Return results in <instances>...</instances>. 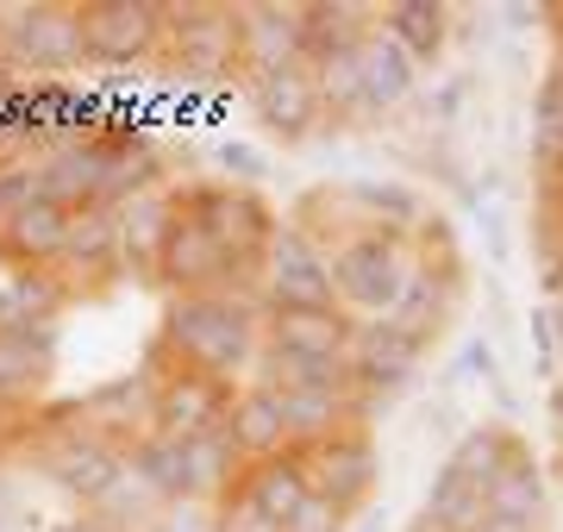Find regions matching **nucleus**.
Wrapping results in <instances>:
<instances>
[{"instance_id":"1","label":"nucleus","mask_w":563,"mask_h":532,"mask_svg":"<svg viewBox=\"0 0 563 532\" xmlns=\"http://www.w3.org/2000/svg\"><path fill=\"white\" fill-rule=\"evenodd\" d=\"M157 351H169L181 369H201L213 383H239L263 364V308L239 288L220 295H169L157 326Z\"/></svg>"},{"instance_id":"2","label":"nucleus","mask_w":563,"mask_h":532,"mask_svg":"<svg viewBox=\"0 0 563 532\" xmlns=\"http://www.w3.org/2000/svg\"><path fill=\"white\" fill-rule=\"evenodd\" d=\"M413 264H420V251L407 245V232L357 225V232H344L339 245L325 251L332 301H339L351 320H388V308L401 301L407 276H413Z\"/></svg>"},{"instance_id":"3","label":"nucleus","mask_w":563,"mask_h":532,"mask_svg":"<svg viewBox=\"0 0 563 532\" xmlns=\"http://www.w3.org/2000/svg\"><path fill=\"white\" fill-rule=\"evenodd\" d=\"M38 470L51 476L69 501L101 508L107 495H113V483L125 476V451L113 445L107 432H95L88 420H57V426L38 439Z\"/></svg>"},{"instance_id":"4","label":"nucleus","mask_w":563,"mask_h":532,"mask_svg":"<svg viewBox=\"0 0 563 532\" xmlns=\"http://www.w3.org/2000/svg\"><path fill=\"white\" fill-rule=\"evenodd\" d=\"M76 13L88 63L132 69V63L163 57V38H169V7L163 0H81Z\"/></svg>"},{"instance_id":"5","label":"nucleus","mask_w":563,"mask_h":532,"mask_svg":"<svg viewBox=\"0 0 563 532\" xmlns=\"http://www.w3.org/2000/svg\"><path fill=\"white\" fill-rule=\"evenodd\" d=\"M176 201L220 239V251L244 269V276H257L263 251H269V239H276V213H269L251 188H239V182H188Z\"/></svg>"},{"instance_id":"6","label":"nucleus","mask_w":563,"mask_h":532,"mask_svg":"<svg viewBox=\"0 0 563 532\" xmlns=\"http://www.w3.org/2000/svg\"><path fill=\"white\" fill-rule=\"evenodd\" d=\"M0 57L13 63V69H32V76L81 69L88 63V51H81V13L76 7H57V0H32V7L0 13Z\"/></svg>"},{"instance_id":"7","label":"nucleus","mask_w":563,"mask_h":532,"mask_svg":"<svg viewBox=\"0 0 563 532\" xmlns=\"http://www.w3.org/2000/svg\"><path fill=\"white\" fill-rule=\"evenodd\" d=\"M257 301L263 313L282 308H339L332 301V269H325V245H313L301 225H276V239L257 264Z\"/></svg>"},{"instance_id":"8","label":"nucleus","mask_w":563,"mask_h":532,"mask_svg":"<svg viewBox=\"0 0 563 532\" xmlns=\"http://www.w3.org/2000/svg\"><path fill=\"white\" fill-rule=\"evenodd\" d=\"M163 57L176 63L188 82H225L239 76V7H169V38Z\"/></svg>"},{"instance_id":"9","label":"nucleus","mask_w":563,"mask_h":532,"mask_svg":"<svg viewBox=\"0 0 563 532\" xmlns=\"http://www.w3.org/2000/svg\"><path fill=\"white\" fill-rule=\"evenodd\" d=\"M301 464H307L313 495L332 501L339 513L363 508V501L376 495V483H383V451H376L369 426H344V432H332V439H320V445H307Z\"/></svg>"},{"instance_id":"10","label":"nucleus","mask_w":563,"mask_h":532,"mask_svg":"<svg viewBox=\"0 0 563 532\" xmlns=\"http://www.w3.org/2000/svg\"><path fill=\"white\" fill-rule=\"evenodd\" d=\"M420 357H426V345L407 339L401 326H388V320H357V339H351V383H357L363 420H369L376 401L388 408V401L420 376Z\"/></svg>"},{"instance_id":"11","label":"nucleus","mask_w":563,"mask_h":532,"mask_svg":"<svg viewBox=\"0 0 563 532\" xmlns=\"http://www.w3.org/2000/svg\"><path fill=\"white\" fill-rule=\"evenodd\" d=\"M244 101L257 113V125L282 144H301L325 125V101L320 82H313V63H282L269 76H251L244 82Z\"/></svg>"},{"instance_id":"12","label":"nucleus","mask_w":563,"mask_h":532,"mask_svg":"<svg viewBox=\"0 0 563 532\" xmlns=\"http://www.w3.org/2000/svg\"><path fill=\"white\" fill-rule=\"evenodd\" d=\"M157 282L169 288V295H220V288L244 282V269L232 264L220 251V239L176 201V225H169V245H163V257H157Z\"/></svg>"},{"instance_id":"13","label":"nucleus","mask_w":563,"mask_h":532,"mask_svg":"<svg viewBox=\"0 0 563 532\" xmlns=\"http://www.w3.org/2000/svg\"><path fill=\"white\" fill-rule=\"evenodd\" d=\"M357 320L344 308H282L263 313V351L276 357H320V364H351Z\"/></svg>"},{"instance_id":"14","label":"nucleus","mask_w":563,"mask_h":532,"mask_svg":"<svg viewBox=\"0 0 563 532\" xmlns=\"http://www.w3.org/2000/svg\"><path fill=\"white\" fill-rule=\"evenodd\" d=\"M225 408H232V389L201 376V369L169 364L157 376V432L163 439H207V432L225 426Z\"/></svg>"},{"instance_id":"15","label":"nucleus","mask_w":563,"mask_h":532,"mask_svg":"<svg viewBox=\"0 0 563 532\" xmlns=\"http://www.w3.org/2000/svg\"><path fill=\"white\" fill-rule=\"evenodd\" d=\"M282 63H307V25L301 7H276V0H257V7H239V76H269Z\"/></svg>"},{"instance_id":"16","label":"nucleus","mask_w":563,"mask_h":532,"mask_svg":"<svg viewBox=\"0 0 563 532\" xmlns=\"http://www.w3.org/2000/svg\"><path fill=\"white\" fill-rule=\"evenodd\" d=\"M239 508H251L269 532H282L295 513L313 501V483H307V464L301 451H276V457H257V464H244L239 489H232Z\"/></svg>"},{"instance_id":"17","label":"nucleus","mask_w":563,"mask_h":532,"mask_svg":"<svg viewBox=\"0 0 563 532\" xmlns=\"http://www.w3.org/2000/svg\"><path fill=\"white\" fill-rule=\"evenodd\" d=\"M69 220H76V213H63L57 201L32 195L25 207H13V213L0 220V257L13 269H57L63 245H69Z\"/></svg>"},{"instance_id":"18","label":"nucleus","mask_w":563,"mask_h":532,"mask_svg":"<svg viewBox=\"0 0 563 532\" xmlns=\"http://www.w3.org/2000/svg\"><path fill=\"white\" fill-rule=\"evenodd\" d=\"M101 182H107V132L101 138L63 144L57 157H44V164L32 169V188H38L44 201H57L63 213L101 207Z\"/></svg>"},{"instance_id":"19","label":"nucleus","mask_w":563,"mask_h":532,"mask_svg":"<svg viewBox=\"0 0 563 532\" xmlns=\"http://www.w3.org/2000/svg\"><path fill=\"white\" fill-rule=\"evenodd\" d=\"M451 308H457V269L444 264H432V257H420L413 264V276H407V288H401V301L388 308V326H401L407 339H420V345H432L444 332V320H451Z\"/></svg>"},{"instance_id":"20","label":"nucleus","mask_w":563,"mask_h":532,"mask_svg":"<svg viewBox=\"0 0 563 532\" xmlns=\"http://www.w3.org/2000/svg\"><path fill=\"white\" fill-rule=\"evenodd\" d=\"M357 69H363V120H383V113L407 107L413 88H420V63L407 57L383 25L357 44Z\"/></svg>"},{"instance_id":"21","label":"nucleus","mask_w":563,"mask_h":532,"mask_svg":"<svg viewBox=\"0 0 563 532\" xmlns=\"http://www.w3.org/2000/svg\"><path fill=\"white\" fill-rule=\"evenodd\" d=\"M225 439L239 445L244 464L276 457V451H295L288 420H282V401L263 389V383H239V389H232V408H225Z\"/></svg>"},{"instance_id":"22","label":"nucleus","mask_w":563,"mask_h":532,"mask_svg":"<svg viewBox=\"0 0 563 532\" xmlns=\"http://www.w3.org/2000/svg\"><path fill=\"white\" fill-rule=\"evenodd\" d=\"M383 32L426 69V63L444 57V38H451V7H444V0H388V7H383Z\"/></svg>"},{"instance_id":"23","label":"nucleus","mask_w":563,"mask_h":532,"mask_svg":"<svg viewBox=\"0 0 563 532\" xmlns=\"http://www.w3.org/2000/svg\"><path fill=\"white\" fill-rule=\"evenodd\" d=\"M169 225H176V195H139L132 207H120V264H139L157 276V257L169 245Z\"/></svg>"},{"instance_id":"24","label":"nucleus","mask_w":563,"mask_h":532,"mask_svg":"<svg viewBox=\"0 0 563 532\" xmlns=\"http://www.w3.org/2000/svg\"><path fill=\"white\" fill-rule=\"evenodd\" d=\"M526 439L514 426H495V420H488V426H476V432H463L457 445H451V457H444V464H451V470L463 476V483H470V489H483V501H488V489H495V476L507 470V464H514V451H520Z\"/></svg>"},{"instance_id":"25","label":"nucleus","mask_w":563,"mask_h":532,"mask_svg":"<svg viewBox=\"0 0 563 532\" xmlns=\"http://www.w3.org/2000/svg\"><path fill=\"white\" fill-rule=\"evenodd\" d=\"M544 508H551L544 464L532 457V445H520V451H514V464L495 476V489H488L483 513H495V520H544Z\"/></svg>"},{"instance_id":"26","label":"nucleus","mask_w":563,"mask_h":532,"mask_svg":"<svg viewBox=\"0 0 563 532\" xmlns=\"http://www.w3.org/2000/svg\"><path fill=\"white\" fill-rule=\"evenodd\" d=\"M51 383V339L38 332H0V408L25 401Z\"/></svg>"},{"instance_id":"27","label":"nucleus","mask_w":563,"mask_h":532,"mask_svg":"<svg viewBox=\"0 0 563 532\" xmlns=\"http://www.w3.org/2000/svg\"><path fill=\"white\" fill-rule=\"evenodd\" d=\"M420 520L426 527H439V532H476L483 527V489H470L451 464H439V476L426 483Z\"/></svg>"},{"instance_id":"28","label":"nucleus","mask_w":563,"mask_h":532,"mask_svg":"<svg viewBox=\"0 0 563 532\" xmlns=\"http://www.w3.org/2000/svg\"><path fill=\"white\" fill-rule=\"evenodd\" d=\"M63 264H120V213L113 207H81L69 220Z\"/></svg>"},{"instance_id":"29","label":"nucleus","mask_w":563,"mask_h":532,"mask_svg":"<svg viewBox=\"0 0 563 532\" xmlns=\"http://www.w3.org/2000/svg\"><path fill=\"white\" fill-rule=\"evenodd\" d=\"M532 164L544 169L563 164V57L551 63V76L532 95Z\"/></svg>"},{"instance_id":"30","label":"nucleus","mask_w":563,"mask_h":532,"mask_svg":"<svg viewBox=\"0 0 563 532\" xmlns=\"http://www.w3.org/2000/svg\"><path fill=\"white\" fill-rule=\"evenodd\" d=\"M282 532H344V513L332 508V501H320V495H313V501H307V508L295 513Z\"/></svg>"},{"instance_id":"31","label":"nucleus","mask_w":563,"mask_h":532,"mask_svg":"<svg viewBox=\"0 0 563 532\" xmlns=\"http://www.w3.org/2000/svg\"><path fill=\"white\" fill-rule=\"evenodd\" d=\"M532 339H539V376H558V326H551V308H532Z\"/></svg>"},{"instance_id":"32","label":"nucleus","mask_w":563,"mask_h":532,"mask_svg":"<svg viewBox=\"0 0 563 532\" xmlns=\"http://www.w3.org/2000/svg\"><path fill=\"white\" fill-rule=\"evenodd\" d=\"M225 169H232V176H244V182H257L263 157H257V151H244V144H225Z\"/></svg>"},{"instance_id":"33","label":"nucleus","mask_w":563,"mask_h":532,"mask_svg":"<svg viewBox=\"0 0 563 532\" xmlns=\"http://www.w3.org/2000/svg\"><path fill=\"white\" fill-rule=\"evenodd\" d=\"M463 369H470V376H495V351H488V339H470V345H463Z\"/></svg>"},{"instance_id":"34","label":"nucleus","mask_w":563,"mask_h":532,"mask_svg":"<svg viewBox=\"0 0 563 532\" xmlns=\"http://www.w3.org/2000/svg\"><path fill=\"white\" fill-rule=\"evenodd\" d=\"M476 532H544V520H495V513H483Z\"/></svg>"},{"instance_id":"35","label":"nucleus","mask_w":563,"mask_h":532,"mask_svg":"<svg viewBox=\"0 0 563 532\" xmlns=\"http://www.w3.org/2000/svg\"><path fill=\"white\" fill-rule=\"evenodd\" d=\"M57 532H113V527H101V520H95V513H76V520H63Z\"/></svg>"},{"instance_id":"36","label":"nucleus","mask_w":563,"mask_h":532,"mask_svg":"<svg viewBox=\"0 0 563 532\" xmlns=\"http://www.w3.org/2000/svg\"><path fill=\"white\" fill-rule=\"evenodd\" d=\"M551 326H558V376H563V301L551 308Z\"/></svg>"},{"instance_id":"37","label":"nucleus","mask_w":563,"mask_h":532,"mask_svg":"<svg viewBox=\"0 0 563 532\" xmlns=\"http://www.w3.org/2000/svg\"><path fill=\"white\" fill-rule=\"evenodd\" d=\"M13 276H20V269H13L7 257H0V301H7V288H13Z\"/></svg>"},{"instance_id":"38","label":"nucleus","mask_w":563,"mask_h":532,"mask_svg":"<svg viewBox=\"0 0 563 532\" xmlns=\"http://www.w3.org/2000/svg\"><path fill=\"white\" fill-rule=\"evenodd\" d=\"M0 532H13V527H7V495H0Z\"/></svg>"},{"instance_id":"39","label":"nucleus","mask_w":563,"mask_h":532,"mask_svg":"<svg viewBox=\"0 0 563 532\" xmlns=\"http://www.w3.org/2000/svg\"><path fill=\"white\" fill-rule=\"evenodd\" d=\"M407 532H439V527H426V520H413V527H407Z\"/></svg>"},{"instance_id":"40","label":"nucleus","mask_w":563,"mask_h":532,"mask_svg":"<svg viewBox=\"0 0 563 532\" xmlns=\"http://www.w3.org/2000/svg\"><path fill=\"white\" fill-rule=\"evenodd\" d=\"M0 445H7V408H0Z\"/></svg>"},{"instance_id":"41","label":"nucleus","mask_w":563,"mask_h":532,"mask_svg":"<svg viewBox=\"0 0 563 532\" xmlns=\"http://www.w3.org/2000/svg\"><path fill=\"white\" fill-rule=\"evenodd\" d=\"M551 176H558V195H563V164H558V169H551Z\"/></svg>"}]
</instances>
